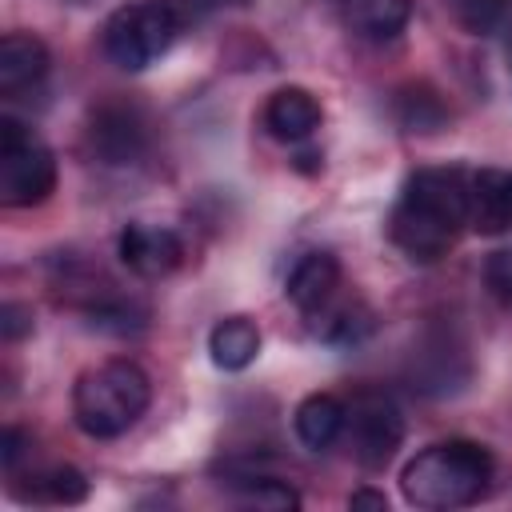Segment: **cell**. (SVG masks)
Segmentation results:
<instances>
[{
    "instance_id": "obj_9",
    "label": "cell",
    "mask_w": 512,
    "mask_h": 512,
    "mask_svg": "<svg viewBox=\"0 0 512 512\" xmlns=\"http://www.w3.org/2000/svg\"><path fill=\"white\" fill-rule=\"evenodd\" d=\"M340 288H344V272H340V260L332 256V252H304L296 264H292V272H288V280H284V296L292 300V308L304 316V320H312L316 312H324L336 296H340Z\"/></svg>"
},
{
    "instance_id": "obj_22",
    "label": "cell",
    "mask_w": 512,
    "mask_h": 512,
    "mask_svg": "<svg viewBox=\"0 0 512 512\" xmlns=\"http://www.w3.org/2000/svg\"><path fill=\"white\" fill-rule=\"evenodd\" d=\"M0 332H4V340H20V336H28V332H32V308L8 300V304L0 308Z\"/></svg>"
},
{
    "instance_id": "obj_12",
    "label": "cell",
    "mask_w": 512,
    "mask_h": 512,
    "mask_svg": "<svg viewBox=\"0 0 512 512\" xmlns=\"http://www.w3.org/2000/svg\"><path fill=\"white\" fill-rule=\"evenodd\" d=\"M468 208L476 232H512V168H476L468 176Z\"/></svg>"
},
{
    "instance_id": "obj_6",
    "label": "cell",
    "mask_w": 512,
    "mask_h": 512,
    "mask_svg": "<svg viewBox=\"0 0 512 512\" xmlns=\"http://www.w3.org/2000/svg\"><path fill=\"white\" fill-rule=\"evenodd\" d=\"M344 416V440L352 448V460L368 472H380L392 464L396 448L404 444V412L400 404L380 388H360Z\"/></svg>"
},
{
    "instance_id": "obj_5",
    "label": "cell",
    "mask_w": 512,
    "mask_h": 512,
    "mask_svg": "<svg viewBox=\"0 0 512 512\" xmlns=\"http://www.w3.org/2000/svg\"><path fill=\"white\" fill-rule=\"evenodd\" d=\"M56 192V152L16 116L0 120V204L36 208Z\"/></svg>"
},
{
    "instance_id": "obj_23",
    "label": "cell",
    "mask_w": 512,
    "mask_h": 512,
    "mask_svg": "<svg viewBox=\"0 0 512 512\" xmlns=\"http://www.w3.org/2000/svg\"><path fill=\"white\" fill-rule=\"evenodd\" d=\"M348 508H380V512H388V496L376 492V488H356L348 496Z\"/></svg>"
},
{
    "instance_id": "obj_10",
    "label": "cell",
    "mask_w": 512,
    "mask_h": 512,
    "mask_svg": "<svg viewBox=\"0 0 512 512\" xmlns=\"http://www.w3.org/2000/svg\"><path fill=\"white\" fill-rule=\"evenodd\" d=\"M260 120H264L268 136H276L280 144H292L296 148V144H308L316 136V128L324 124V108H320V100L308 88L284 84V88H276L264 100Z\"/></svg>"
},
{
    "instance_id": "obj_19",
    "label": "cell",
    "mask_w": 512,
    "mask_h": 512,
    "mask_svg": "<svg viewBox=\"0 0 512 512\" xmlns=\"http://www.w3.org/2000/svg\"><path fill=\"white\" fill-rule=\"evenodd\" d=\"M396 120L408 128V132H436L444 120H448V108L444 100L424 88V84H412L404 92H396Z\"/></svg>"
},
{
    "instance_id": "obj_11",
    "label": "cell",
    "mask_w": 512,
    "mask_h": 512,
    "mask_svg": "<svg viewBox=\"0 0 512 512\" xmlns=\"http://www.w3.org/2000/svg\"><path fill=\"white\" fill-rule=\"evenodd\" d=\"M52 68V52L32 32H8L0 40V96L16 100L32 92Z\"/></svg>"
},
{
    "instance_id": "obj_4",
    "label": "cell",
    "mask_w": 512,
    "mask_h": 512,
    "mask_svg": "<svg viewBox=\"0 0 512 512\" xmlns=\"http://www.w3.org/2000/svg\"><path fill=\"white\" fill-rule=\"evenodd\" d=\"M180 24L184 20L176 0H128L104 20L100 48L116 68L144 72L160 56H168V48L180 36Z\"/></svg>"
},
{
    "instance_id": "obj_3",
    "label": "cell",
    "mask_w": 512,
    "mask_h": 512,
    "mask_svg": "<svg viewBox=\"0 0 512 512\" xmlns=\"http://www.w3.org/2000/svg\"><path fill=\"white\" fill-rule=\"evenodd\" d=\"M148 404H152V380L128 356L100 360L84 368L72 384V420L92 440L124 436L128 428H136Z\"/></svg>"
},
{
    "instance_id": "obj_17",
    "label": "cell",
    "mask_w": 512,
    "mask_h": 512,
    "mask_svg": "<svg viewBox=\"0 0 512 512\" xmlns=\"http://www.w3.org/2000/svg\"><path fill=\"white\" fill-rule=\"evenodd\" d=\"M84 320H88V328L108 332V336H136V332L148 328V304L116 288L112 296H104L100 304H92L84 312Z\"/></svg>"
},
{
    "instance_id": "obj_2",
    "label": "cell",
    "mask_w": 512,
    "mask_h": 512,
    "mask_svg": "<svg viewBox=\"0 0 512 512\" xmlns=\"http://www.w3.org/2000/svg\"><path fill=\"white\" fill-rule=\"evenodd\" d=\"M492 476H496V460L484 444H476V440H436L404 464L400 492L412 508L448 512V508H468L480 496H488Z\"/></svg>"
},
{
    "instance_id": "obj_18",
    "label": "cell",
    "mask_w": 512,
    "mask_h": 512,
    "mask_svg": "<svg viewBox=\"0 0 512 512\" xmlns=\"http://www.w3.org/2000/svg\"><path fill=\"white\" fill-rule=\"evenodd\" d=\"M228 484L236 488V500L248 504V508H300V492L276 476H264V472H232Z\"/></svg>"
},
{
    "instance_id": "obj_13",
    "label": "cell",
    "mask_w": 512,
    "mask_h": 512,
    "mask_svg": "<svg viewBox=\"0 0 512 512\" xmlns=\"http://www.w3.org/2000/svg\"><path fill=\"white\" fill-rule=\"evenodd\" d=\"M344 28L360 40H396L412 20V0H336Z\"/></svg>"
},
{
    "instance_id": "obj_8",
    "label": "cell",
    "mask_w": 512,
    "mask_h": 512,
    "mask_svg": "<svg viewBox=\"0 0 512 512\" xmlns=\"http://www.w3.org/2000/svg\"><path fill=\"white\" fill-rule=\"evenodd\" d=\"M116 256L120 264L140 276V280H160L168 272H176L184 264V240L176 228L168 224H152V220H132L120 228L116 240Z\"/></svg>"
},
{
    "instance_id": "obj_21",
    "label": "cell",
    "mask_w": 512,
    "mask_h": 512,
    "mask_svg": "<svg viewBox=\"0 0 512 512\" xmlns=\"http://www.w3.org/2000/svg\"><path fill=\"white\" fill-rule=\"evenodd\" d=\"M484 288L488 296L512 312V244L508 248H496L488 260H484Z\"/></svg>"
},
{
    "instance_id": "obj_16",
    "label": "cell",
    "mask_w": 512,
    "mask_h": 512,
    "mask_svg": "<svg viewBox=\"0 0 512 512\" xmlns=\"http://www.w3.org/2000/svg\"><path fill=\"white\" fill-rule=\"evenodd\" d=\"M12 492L36 504H80L88 500V480L72 464H48V468H32L28 488H12Z\"/></svg>"
},
{
    "instance_id": "obj_24",
    "label": "cell",
    "mask_w": 512,
    "mask_h": 512,
    "mask_svg": "<svg viewBox=\"0 0 512 512\" xmlns=\"http://www.w3.org/2000/svg\"><path fill=\"white\" fill-rule=\"evenodd\" d=\"M504 56H508V72H512V28H508V44H504Z\"/></svg>"
},
{
    "instance_id": "obj_14",
    "label": "cell",
    "mask_w": 512,
    "mask_h": 512,
    "mask_svg": "<svg viewBox=\"0 0 512 512\" xmlns=\"http://www.w3.org/2000/svg\"><path fill=\"white\" fill-rule=\"evenodd\" d=\"M344 416H348V404L332 392H312L296 404L292 412V428H296V440L312 452H324L332 448L340 436H344Z\"/></svg>"
},
{
    "instance_id": "obj_15",
    "label": "cell",
    "mask_w": 512,
    "mask_h": 512,
    "mask_svg": "<svg viewBox=\"0 0 512 512\" xmlns=\"http://www.w3.org/2000/svg\"><path fill=\"white\" fill-rule=\"evenodd\" d=\"M260 344H264V336L252 316H224L208 332V356L224 372H244L260 356Z\"/></svg>"
},
{
    "instance_id": "obj_7",
    "label": "cell",
    "mask_w": 512,
    "mask_h": 512,
    "mask_svg": "<svg viewBox=\"0 0 512 512\" xmlns=\"http://www.w3.org/2000/svg\"><path fill=\"white\" fill-rule=\"evenodd\" d=\"M84 148L96 164L108 168H132L152 148V124L148 112L132 100H104L88 112L84 124Z\"/></svg>"
},
{
    "instance_id": "obj_20",
    "label": "cell",
    "mask_w": 512,
    "mask_h": 512,
    "mask_svg": "<svg viewBox=\"0 0 512 512\" xmlns=\"http://www.w3.org/2000/svg\"><path fill=\"white\" fill-rule=\"evenodd\" d=\"M448 4H452L456 24L464 32H472V36L496 32L508 20V12H512V0H448Z\"/></svg>"
},
{
    "instance_id": "obj_1",
    "label": "cell",
    "mask_w": 512,
    "mask_h": 512,
    "mask_svg": "<svg viewBox=\"0 0 512 512\" xmlns=\"http://www.w3.org/2000/svg\"><path fill=\"white\" fill-rule=\"evenodd\" d=\"M468 176L472 172L460 164H428L404 176L388 212V240L412 264L444 260L472 228Z\"/></svg>"
}]
</instances>
